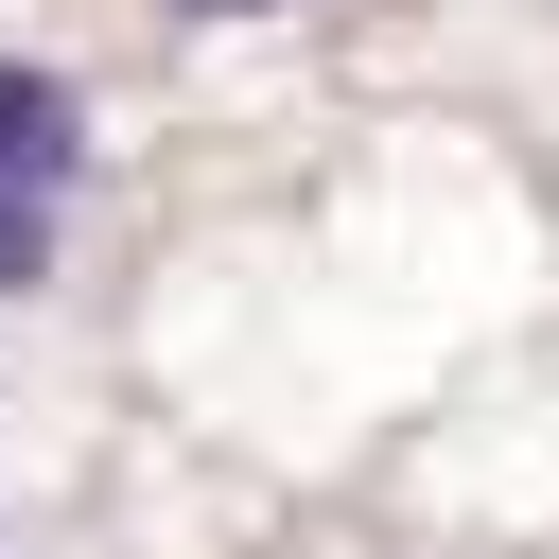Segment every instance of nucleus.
I'll use <instances>...</instances> for the list:
<instances>
[{
    "label": "nucleus",
    "mask_w": 559,
    "mask_h": 559,
    "mask_svg": "<svg viewBox=\"0 0 559 559\" xmlns=\"http://www.w3.org/2000/svg\"><path fill=\"white\" fill-rule=\"evenodd\" d=\"M87 157V122H70V87L52 70H0V192H35L52 210V175Z\"/></svg>",
    "instance_id": "1"
},
{
    "label": "nucleus",
    "mask_w": 559,
    "mask_h": 559,
    "mask_svg": "<svg viewBox=\"0 0 559 559\" xmlns=\"http://www.w3.org/2000/svg\"><path fill=\"white\" fill-rule=\"evenodd\" d=\"M35 262H52V210H35V192H0V297H17Z\"/></svg>",
    "instance_id": "2"
},
{
    "label": "nucleus",
    "mask_w": 559,
    "mask_h": 559,
    "mask_svg": "<svg viewBox=\"0 0 559 559\" xmlns=\"http://www.w3.org/2000/svg\"><path fill=\"white\" fill-rule=\"evenodd\" d=\"M175 17H262V0H175Z\"/></svg>",
    "instance_id": "3"
}]
</instances>
